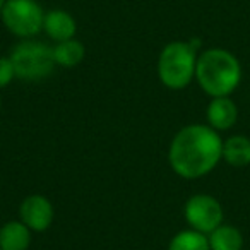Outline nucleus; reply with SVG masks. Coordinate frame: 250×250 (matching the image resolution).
I'll use <instances>...</instances> for the list:
<instances>
[{"mask_svg": "<svg viewBox=\"0 0 250 250\" xmlns=\"http://www.w3.org/2000/svg\"><path fill=\"white\" fill-rule=\"evenodd\" d=\"M221 160L223 139L218 130L202 124H192L178 130L168 149L171 170L187 180L208 175Z\"/></svg>", "mask_w": 250, "mask_h": 250, "instance_id": "f257e3e1", "label": "nucleus"}, {"mask_svg": "<svg viewBox=\"0 0 250 250\" xmlns=\"http://www.w3.org/2000/svg\"><path fill=\"white\" fill-rule=\"evenodd\" d=\"M195 79L211 98L229 96L242 81V65L228 50L209 48L197 57Z\"/></svg>", "mask_w": 250, "mask_h": 250, "instance_id": "f03ea898", "label": "nucleus"}, {"mask_svg": "<svg viewBox=\"0 0 250 250\" xmlns=\"http://www.w3.org/2000/svg\"><path fill=\"white\" fill-rule=\"evenodd\" d=\"M197 45L188 42H171L161 50L158 59V77L168 89H185L195 79Z\"/></svg>", "mask_w": 250, "mask_h": 250, "instance_id": "7ed1b4c3", "label": "nucleus"}, {"mask_svg": "<svg viewBox=\"0 0 250 250\" xmlns=\"http://www.w3.org/2000/svg\"><path fill=\"white\" fill-rule=\"evenodd\" d=\"M9 59L14 65L16 77L24 81H42L55 69L53 48L36 40H24L18 43Z\"/></svg>", "mask_w": 250, "mask_h": 250, "instance_id": "20e7f679", "label": "nucleus"}, {"mask_svg": "<svg viewBox=\"0 0 250 250\" xmlns=\"http://www.w3.org/2000/svg\"><path fill=\"white\" fill-rule=\"evenodd\" d=\"M9 33L29 40L43 29L45 12L36 0H7L0 12Z\"/></svg>", "mask_w": 250, "mask_h": 250, "instance_id": "39448f33", "label": "nucleus"}, {"mask_svg": "<svg viewBox=\"0 0 250 250\" xmlns=\"http://www.w3.org/2000/svg\"><path fill=\"white\" fill-rule=\"evenodd\" d=\"M184 216L192 229L209 235L212 229L223 225L225 211L216 197L209 194H195L185 202Z\"/></svg>", "mask_w": 250, "mask_h": 250, "instance_id": "423d86ee", "label": "nucleus"}, {"mask_svg": "<svg viewBox=\"0 0 250 250\" xmlns=\"http://www.w3.org/2000/svg\"><path fill=\"white\" fill-rule=\"evenodd\" d=\"M53 206L45 195L33 194L21 202L19 219L31 231H46L53 223Z\"/></svg>", "mask_w": 250, "mask_h": 250, "instance_id": "0eeeda50", "label": "nucleus"}, {"mask_svg": "<svg viewBox=\"0 0 250 250\" xmlns=\"http://www.w3.org/2000/svg\"><path fill=\"white\" fill-rule=\"evenodd\" d=\"M206 118L211 129L218 130H229L238 120V106L229 96L212 98L206 110Z\"/></svg>", "mask_w": 250, "mask_h": 250, "instance_id": "6e6552de", "label": "nucleus"}, {"mask_svg": "<svg viewBox=\"0 0 250 250\" xmlns=\"http://www.w3.org/2000/svg\"><path fill=\"white\" fill-rule=\"evenodd\" d=\"M43 31L48 35V38H52L57 43L65 42V40H72L77 31L76 19L67 11H62V9L45 12Z\"/></svg>", "mask_w": 250, "mask_h": 250, "instance_id": "1a4fd4ad", "label": "nucleus"}, {"mask_svg": "<svg viewBox=\"0 0 250 250\" xmlns=\"http://www.w3.org/2000/svg\"><path fill=\"white\" fill-rule=\"evenodd\" d=\"M31 245V229L21 221H7L0 228V249L28 250Z\"/></svg>", "mask_w": 250, "mask_h": 250, "instance_id": "9d476101", "label": "nucleus"}, {"mask_svg": "<svg viewBox=\"0 0 250 250\" xmlns=\"http://www.w3.org/2000/svg\"><path fill=\"white\" fill-rule=\"evenodd\" d=\"M223 160L233 168H245L250 165V139L242 134L223 141Z\"/></svg>", "mask_w": 250, "mask_h": 250, "instance_id": "9b49d317", "label": "nucleus"}, {"mask_svg": "<svg viewBox=\"0 0 250 250\" xmlns=\"http://www.w3.org/2000/svg\"><path fill=\"white\" fill-rule=\"evenodd\" d=\"M211 250H242L243 235L231 225H219L208 235Z\"/></svg>", "mask_w": 250, "mask_h": 250, "instance_id": "f8f14e48", "label": "nucleus"}, {"mask_svg": "<svg viewBox=\"0 0 250 250\" xmlns=\"http://www.w3.org/2000/svg\"><path fill=\"white\" fill-rule=\"evenodd\" d=\"M53 48V60H55V65L67 67V69H72V67L79 65L84 60L86 55V50L81 42H77L76 38L65 40V42L55 43Z\"/></svg>", "mask_w": 250, "mask_h": 250, "instance_id": "ddd939ff", "label": "nucleus"}, {"mask_svg": "<svg viewBox=\"0 0 250 250\" xmlns=\"http://www.w3.org/2000/svg\"><path fill=\"white\" fill-rule=\"evenodd\" d=\"M168 250H211L208 235L188 228L171 238Z\"/></svg>", "mask_w": 250, "mask_h": 250, "instance_id": "4468645a", "label": "nucleus"}, {"mask_svg": "<svg viewBox=\"0 0 250 250\" xmlns=\"http://www.w3.org/2000/svg\"><path fill=\"white\" fill-rule=\"evenodd\" d=\"M16 77V70L12 65L11 59L9 57H2L0 59V89L2 87H7L12 83V79Z\"/></svg>", "mask_w": 250, "mask_h": 250, "instance_id": "2eb2a0df", "label": "nucleus"}, {"mask_svg": "<svg viewBox=\"0 0 250 250\" xmlns=\"http://www.w3.org/2000/svg\"><path fill=\"white\" fill-rule=\"evenodd\" d=\"M5 2H7V0H0V12H2V9H4Z\"/></svg>", "mask_w": 250, "mask_h": 250, "instance_id": "dca6fc26", "label": "nucleus"}, {"mask_svg": "<svg viewBox=\"0 0 250 250\" xmlns=\"http://www.w3.org/2000/svg\"><path fill=\"white\" fill-rule=\"evenodd\" d=\"M0 104H2V98H0Z\"/></svg>", "mask_w": 250, "mask_h": 250, "instance_id": "f3484780", "label": "nucleus"}, {"mask_svg": "<svg viewBox=\"0 0 250 250\" xmlns=\"http://www.w3.org/2000/svg\"><path fill=\"white\" fill-rule=\"evenodd\" d=\"M0 250H2V249H0Z\"/></svg>", "mask_w": 250, "mask_h": 250, "instance_id": "a211bd4d", "label": "nucleus"}]
</instances>
